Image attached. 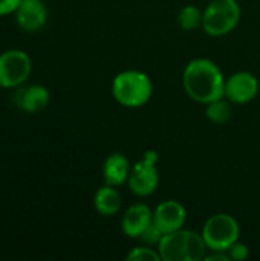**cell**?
<instances>
[{"instance_id": "obj_17", "label": "cell", "mask_w": 260, "mask_h": 261, "mask_svg": "<svg viewBox=\"0 0 260 261\" xmlns=\"http://www.w3.org/2000/svg\"><path fill=\"white\" fill-rule=\"evenodd\" d=\"M129 261H159L161 255L159 252H155L153 249L147 248V246H139V248H133L127 257Z\"/></svg>"}, {"instance_id": "obj_16", "label": "cell", "mask_w": 260, "mask_h": 261, "mask_svg": "<svg viewBox=\"0 0 260 261\" xmlns=\"http://www.w3.org/2000/svg\"><path fill=\"white\" fill-rule=\"evenodd\" d=\"M202 17H204V12H201L196 6L188 5L179 11L178 23L184 31H193L198 26H202Z\"/></svg>"}, {"instance_id": "obj_3", "label": "cell", "mask_w": 260, "mask_h": 261, "mask_svg": "<svg viewBox=\"0 0 260 261\" xmlns=\"http://www.w3.org/2000/svg\"><path fill=\"white\" fill-rule=\"evenodd\" d=\"M153 86L150 78L139 70H126L115 76L112 84L113 98L124 107H141L152 98Z\"/></svg>"}, {"instance_id": "obj_6", "label": "cell", "mask_w": 260, "mask_h": 261, "mask_svg": "<svg viewBox=\"0 0 260 261\" xmlns=\"http://www.w3.org/2000/svg\"><path fill=\"white\" fill-rule=\"evenodd\" d=\"M156 161H158V154L155 151H147L144 159H141L133 165L127 179L130 191L133 194L139 197H146L155 193L159 184Z\"/></svg>"}, {"instance_id": "obj_5", "label": "cell", "mask_w": 260, "mask_h": 261, "mask_svg": "<svg viewBox=\"0 0 260 261\" xmlns=\"http://www.w3.org/2000/svg\"><path fill=\"white\" fill-rule=\"evenodd\" d=\"M241 234L238 220L225 213H219L211 216L204 228H202V237L208 249L211 251H224L227 252L228 248L238 242Z\"/></svg>"}, {"instance_id": "obj_14", "label": "cell", "mask_w": 260, "mask_h": 261, "mask_svg": "<svg viewBox=\"0 0 260 261\" xmlns=\"http://www.w3.org/2000/svg\"><path fill=\"white\" fill-rule=\"evenodd\" d=\"M93 205H95V210L101 216L110 217V216H115L120 211V208H121V196L118 194V191L112 185L106 184V187H101L95 193Z\"/></svg>"}, {"instance_id": "obj_15", "label": "cell", "mask_w": 260, "mask_h": 261, "mask_svg": "<svg viewBox=\"0 0 260 261\" xmlns=\"http://www.w3.org/2000/svg\"><path fill=\"white\" fill-rule=\"evenodd\" d=\"M205 115L215 124H225L231 118V106L224 98L216 99V101L207 104Z\"/></svg>"}, {"instance_id": "obj_13", "label": "cell", "mask_w": 260, "mask_h": 261, "mask_svg": "<svg viewBox=\"0 0 260 261\" xmlns=\"http://www.w3.org/2000/svg\"><path fill=\"white\" fill-rule=\"evenodd\" d=\"M103 174H104V180L107 185H112V187L123 185L129 179V174H130V165H129L127 158L121 153L110 154L103 165Z\"/></svg>"}, {"instance_id": "obj_10", "label": "cell", "mask_w": 260, "mask_h": 261, "mask_svg": "<svg viewBox=\"0 0 260 261\" xmlns=\"http://www.w3.org/2000/svg\"><path fill=\"white\" fill-rule=\"evenodd\" d=\"M48 18L46 6L41 0H21L15 9L17 24L26 32L40 31Z\"/></svg>"}, {"instance_id": "obj_12", "label": "cell", "mask_w": 260, "mask_h": 261, "mask_svg": "<svg viewBox=\"0 0 260 261\" xmlns=\"http://www.w3.org/2000/svg\"><path fill=\"white\" fill-rule=\"evenodd\" d=\"M14 102L28 113H37L49 104V92L46 87L38 84L21 87L15 92Z\"/></svg>"}, {"instance_id": "obj_1", "label": "cell", "mask_w": 260, "mask_h": 261, "mask_svg": "<svg viewBox=\"0 0 260 261\" xmlns=\"http://www.w3.org/2000/svg\"><path fill=\"white\" fill-rule=\"evenodd\" d=\"M187 95L201 104H208L225 96V80L221 69L207 58L190 61L182 76Z\"/></svg>"}, {"instance_id": "obj_19", "label": "cell", "mask_w": 260, "mask_h": 261, "mask_svg": "<svg viewBox=\"0 0 260 261\" xmlns=\"http://www.w3.org/2000/svg\"><path fill=\"white\" fill-rule=\"evenodd\" d=\"M227 252H228V255H230V258H231V260L242 261L248 257V246H247V245H244V243L236 242V243H233V245L228 248V251H227Z\"/></svg>"}, {"instance_id": "obj_7", "label": "cell", "mask_w": 260, "mask_h": 261, "mask_svg": "<svg viewBox=\"0 0 260 261\" xmlns=\"http://www.w3.org/2000/svg\"><path fill=\"white\" fill-rule=\"evenodd\" d=\"M31 69V60L26 52L12 49L0 54V86L9 89L23 84Z\"/></svg>"}, {"instance_id": "obj_11", "label": "cell", "mask_w": 260, "mask_h": 261, "mask_svg": "<svg viewBox=\"0 0 260 261\" xmlns=\"http://www.w3.org/2000/svg\"><path fill=\"white\" fill-rule=\"evenodd\" d=\"M153 222V213L146 203H135L132 205L124 217L121 229L130 239H139V236L150 226Z\"/></svg>"}, {"instance_id": "obj_8", "label": "cell", "mask_w": 260, "mask_h": 261, "mask_svg": "<svg viewBox=\"0 0 260 261\" xmlns=\"http://www.w3.org/2000/svg\"><path fill=\"white\" fill-rule=\"evenodd\" d=\"M257 92V78L250 72H238L225 80V96L230 102L247 104L256 98Z\"/></svg>"}, {"instance_id": "obj_2", "label": "cell", "mask_w": 260, "mask_h": 261, "mask_svg": "<svg viewBox=\"0 0 260 261\" xmlns=\"http://www.w3.org/2000/svg\"><path fill=\"white\" fill-rule=\"evenodd\" d=\"M207 249L202 234L184 229L164 234L158 243V252L164 261L204 260Z\"/></svg>"}, {"instance_id": "obj_18", "label": "cell", "mask_w": 260, "mask_h": 261, "mask_svg": "<svg viewBox=\"0 0 260 261\" xmlns=\"http://www.w3.org/2000/svg\"><path fill=\"white\" fill-rule=\"evenodd\" d=\"M162 232L158 229V226L152 222L150 223V226L139 236V239H141V242L143 243H149V245H153V243H159L161 242V239H162Z\"/></svg>"}, {"instance_id": "obj_20", "label": "cell", "mask_w": 260, "mask_h": 261, "mask_svg": "<svg viewBox=\"0 0 260 261\" xmlns=\"http://www.w3.org/2000/svg\"><path fill=\"white\" fill-rule=\"evenodd\" d=\"M21 0H0V15H6L11 12H15L17 6Z\"/></svg>"}, {"instance_id": "obj_9", "label": "cell", "mask_w": 260, "mask_h": 261, "mask_svg": "<svg viewBox=\"0 0 260 261\" xmlns=\"http://www.w3.org/2000/svg\"><path fill=\"white\" fill-rule=\"evenodd\" d=\"M187 219V211L178 200H166L153 211V223L162 234L182 229Z\"/></svg>"}, {"instance_id": "obj_4", "label": "cell", "mask_w": 260, "mask_h": 261, "mask_svg": "<svg viewBox=\"0 0 260 261\" xmlns=\"http://www.w3.org/2000/svg\"><path fill=\"white\" fill-rule=\"evenodd\" d=\"M241 20V8L236 0H213L204 11L202 28L211 37L231 32Z\"/></svg>"}]
</instances>
